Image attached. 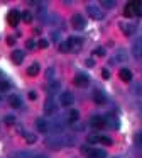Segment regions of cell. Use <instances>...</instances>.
<instances>
[{"label":"cell","instance_id":"cell-1","mask_svg":"<svg viewBox=\"0 0 142 158\" xmlns=\"http://www.w3.org/2000/svg\"><path fill=\"white\" fill-rule=\"evenodd\" d=\"M86 10H88V15H90L93 21H101V19H103V12H101V9L97 7V5L90 4L86 7Z\"/></svg>","mask_w":142,"mask_h":158},{"label":"cell","instance_id":"cell-2","mask_svg":"<svg viewBox=\"0 0 142 158\" xmlns=\"http://www.w3.org/2000/svg\"><path fill=\"white\" fill-rule=\"evenodd\" d=\"M132 56L135 60H142V36L135 39L132 44Z\"/></svg>","mask_w":142,"mask_h":158},{"label":"cell","instance_id":"cell-3","mask_svg":"<svg viewBox=\"0 0 142 158\" xmlns=\"http://www.w3.org/2000/svg\"><path fill=\"white\" fill-rule=\"evenodd\" d=\"M7 21H9V24L12 26V27H15V26H19V22L22 21V14H19L17 10H10L9 15H7Z\"/></svg>","mask_w":142,"mask_h":158},{"label":"cell","instance_id":"cell-4","mask_svg":"<svg viewBox=\"0 0 142 158\" xmlns=\"http://www.w3.org/2000/svg\"><path fill=\"white\" fill-rule=\"evenodd\" d=\"M59 102H61V106L68 107V106H71V104L74 102V95L71 92H63L61 97H59Z\"/></svg>","mask_w":142,"mask_h":158},{"label":"cell","instance_id":"cell-5","mask_svg":"<svg viewBox=\"0 0 142 158\" xmlns=\"http://www.w3.org/2000/svg\"><path fill=\"white\" fill-rule=\"evenodd\" d=\"M91 127H95V129H101V127H105V124H107V121H105V117L101 116H93L90 121Z\"/></svg>","mask_w":142,"mask_h":158},{"label":"cell","instance_id":"cell-6","mask_svg":"<svg viewBox=\"0 0 142 158\" xmlns=\"http://www.w3.org/2000/svg\"><path fill=\"white\" fill-rule=\"evenodd\" d=\"M36 129L39 133H47L49 131V123L44 117H39V119H36Z\"/></svg>","mask_w":142,"mask_h":158},{"label":"cell","instance_id":"cell-7","mask_svg":"<svg viewBox=\"0 0 142 158\" xmlns=\"http://www.w3.org/2000/svg\"><path fill=\"white\" fill-rule=\"evenodd\" d=\"M71 24H73L74 29H83L85 26H86V21H85L81 15H73V19H71Z\"/></svg>","mask_w":142,"mask_h":158},{"label":"cell","instance_id":"cell-8","mask_svg":"<svg viewBox=\"0 0 142 158\" xmlns=\"http://www.w3.org/2000/svg\"><path fill=\"white\" fill-rule=\"evenodd\" d=\"M93 100L98 104V106H103L105 102H107V97H105V94L101 92V90H93Z\"/></svg>","mask_w":142,"mask_h":158},{"label":"cell","instance_id":"cell-9","mask_svg":"<svg viewBox=\"0 0 142 158\" xmlns=\"http://www.w3.org/2000/svg\"><path fill=\"white\" fill-rule=\"evenodd\" d=\"M74 83H76L78 87H86L88 85V77L85 75V73H78V75L74 77Z\"/></svg>","mask_w":142,"mask_h":158},{"label":"cell","instance_id":"cell-10","mask_svg":"<svg viewBox=\"0 0 142 158\" xmlns=\"http://www.w3.org/2000/svg\"><path fill=\"white\" fill-rule=\"evenodd\" d=\"M68 43H69V49H71V51H78L83 41H81L80 38H69V39H68Z\"/></svg>","mask_w":142,"mask_h":158},{"label":"cell","instance_id":"cell-11","mask_svg":"<svg viewBox=\"0 0 142 158\" xmlns=\"http://www.w3.org/2000/svg\"><path fill=\"white\" fill-rule=\"evenodd\" d=\"M44 112L47 114V116H51V114L56 112V104L53 102V100H46V104H44Z\"/></svg>","mask_w":142,"mask_h":158},{"label":"cell","instance_id":"cell-12","mask_svg":"<svg viewBox=\"0 0 142 158\" xmlns=\"http://www.w3.org/2000/svg\"><path fill=\"white\" fill-rule=\"evenodd\" d=\"M12 61L15 63V65H20V63L24 61V53L20 51V49H15V51L12 53Z\"/></svg>","mask_w":142,"mask_h":158},{"label":"cell","instance_id":"cell-13","mask_svg":"<svg viewBox=\"0 0 142 158\" xmlns=\"http://www.w3.org/2000/svg\"><path fill=\"white\" fill-rule=\"evenodd\" d=\"M88 155H90L91 158H105V156H107V153H105L103 150H98V148L90 150V151H88Z\"/></svg>","mask_w":142,"mask_h":158},{"label":"cell","instance_id":"cell-14","mask_svg":"<svg viewBox=\"0 0 142 158\" xmlns=\"http://www.w3.org/2000/svg\"><path fill=\"white\" fill-rule=\"evenodd\" d=\"M118 77H120L124 82H130V80H132V72H130V70H127V68H124V70H120Z\"/></svg>","mask_w":142,"mask_h":158},{"label":"cell","instance_id":"cell-15","mask_svg":"<svg viewBox=\"0 0 142 158\" xmlns=\"http://www.w3.org/2000/svg\"><path fill=\"white\" fill-rule=\"evenodd\" d=\"M9 104H10V107H20V97L19 95H10Z\"/></svg>","mask_w":142,"mask_h":158},{"label":"cell","instance_id":"cell-16","mask_svg":"<svg viewBox=\"0 0 142 158\" xmlns=\"http://www.w3.org/2000/svg\"><path fill=\"white\" fill-rule=\"evenodd\" d=\"M78 117H80V114H78V110H71V112L68 114L66 121H68L69 124H73V123H76V121H78Z\"/></svg>","mask_w":142,"mask_h":158},{"label":"cell","instance_id":"cell-17","mask_svg":"<svg viewBox=\"0 0 142 158\" xmlns=\"http://www.w3.org/2000/svg\"><path fill=\"white\" fill-rule=\"evenodd\" d=\"M37 73H39V65H37V63H34V65H30L29 68H27V75L29 77H36Z\"/></svg>","mask_w":142,"mask_h":158},{"label":"cell","instance_id":"cell-18","mask_svg":"<svg viewBox=\"0 0 142 158\" xmlns=\"http://www.w3.org/2000/svg\"><path fill=\"white\" fill-rule=\"evenodd\" d=\"M134 14H135V12H134V7H132V5H130V2H128V4H127V7L124 9V15H125V17H132Z\"/></svg>","mask_w":142,"mask_h":158},{"label":"cell","instance_id":"cell-19","mask_svg":"<svg viewBox=\"0 0 142 158\" xmlns=\"http://www.w3.org/2000/svg\"><path fill=\"white\" fill-rule=\"evenodd\" d=\"M22 21L26 22V24H30V22H32V14H30L29 10L22 12Z\"/></svg>","mask_w":142,"mask_h":158},{"label":"cell","instance_id":"cell-20","mask_svg":"<svg viewBox=\"0 0 142 158\" xmlns=\"http://www.w3.org/2000/svg\"><path fill=\"white\" fill-rule=\"evenodd\" d=\"M127 60V55H125L124 51H118L117 55L113 56V61H125Z\"/></svg>","mask_w":142,"mask_h":158},{"label":"cell","instance_id":"cell-21","mask_svg":"<svg viewBox=\"0 0 142 158\" xmlns=\"http://www.w3.org/2000/svg\"><path fill=\"white\" fill-rule=\"evenodd\" d=\"M10 89V83L7 80H0V92H9Z\"/></svg>","mask_w":142,"mask_h":158},{"label":"cell","instance_id":"cell-22","mask_svg":"<svg viewBox=\"0 0 142 158\" xmlns=\"http://www.w3.org/2000/svg\"><path fill=\"white\" fill-rule=\"evenodd\" d=\"M134 143H135V146H137V148H142V131H140V133H137V134H135Z\"/></svg>","mask_w":142,"mask_h":158},{"label":"cell","instance_id":"cell-23","mask_svg":"<svg viewBox=\"0 0 142 158\" xmlns=\"http://www.w3.org/2000/svg\"><path fill=\"white\" fill-rule=\"evenodd\" d=\"M59 51H61V53H68V51H71V49H69V43H68V41L59 43Z\"/></svg>","mask_w":142,"mask_h":158},{"label":"cell","instance_id":"cell-24","mask_svg":"<svg viewBox=\"0 0 142 158\" xmlns=\"http://www.w3.org/2000/svg\"><path fill=\"white\" fill-rule=\"evenodd\" d=\"M120 27L124 29V32H125V34H127V36H128V34H132V32H134V26H125V24H122Z\"/></svg>","mask_w":142,"mask_h":158},{"label":"cell","instance_id":"cell-25","mask_svg":"<svg viewBox=\"0 0 142 158\" xmlns=\"http://www.w3.org/2000/svg\"><path fill=\"white\" fill-rule=\"evenodd\" d=\"M100 5H103V7H107V9H112L115 5V2H112V0H101Z\"/></svg>","mask_w":142,"mask_h":158},{"label":"cell","instance_id":"cell-26","mask_svg":"<svg viewBox=\"0 0 142 158\" xmlns=\"http://www.w3.org/2000/svg\"><path fill=\"white\" fill-rule=\"evenodd\" d=\"M100 141V136L98 134H90L88 136V143H98Z\"/></svg>","mask_w":142,"mask_h":158},{"label":"cell","instance_id":"cell-27","mask_svg":"<svg viewBox=\"0 0 142 158\" xmlns=\"http://www.w3.org/2000/svg\"><path fill=\"white\" fill-rule=\"evenodd\" d=\"M57 89H59V83H57V82H54L53 85H51L49 89H47V92H49V94H54V92H57Z\"/></svg>","mask_w":142,"mask_h":158},{"label":"cell","instance_id":"cell-28","mask_svg":"<svg viewBox=\"0 0 142 158\" xmlns=\"http://www.w3.org/2000/svg\"><path fill=\"white\" fill-rule=\"evenodd\" d=\"M46 78H47V80H53V78H54V70H53V68H49V70L46 72Z\"/></svg>","mask_w":142,"mask_h":158},{"label":"cell","instance_id":"cell-29","mask_svg":"<svg viewBox=\"0 0 142 158\" xmlns=\"http://www.w3.org/2000/svg\"><path fill=\"white\" fill-rule=\"evenodd\" d=\"M24 136H26L27 143H34V141H36V136H34V134H26L24 133Z\"/></svg>","mask_w":142,"mask_h":158},{"label":"cell","instance_id":"cell-30","mask_svg":"<svg viewBox=\"0 0 142 158\" xmlns=\"http://www.w3.org/2000/svg\"><path fill=\"white\" fill-rule=\"evenodd\" d=\"M100 143H105V144H112V139L108 136H100Z\"/></svg>","mask_w":142,"mask_h":158},{"label":"cell","instance_id":"cell-31","mask_svg":"<svg viewBox=\"0 0 142 158\" xmlns=\"http://www.w3.org/2000/svg\"><path fill=\"white\" fill-rule=\"evenodd\" d=\"M101 78H105V80H108V78H110V72H108L107 68H103V70H101Z\"/></svg>","mask_w":142,"mask_h":158},{"label":"cell","instance_id":"cell-32","mask_svg":"<svg viewBox=\"0 0 142 158\" xmlns=\"http://www.w3.org/2000/svg\"><path fill=\"white\" fill-rule=\"evenodd\" d=\"M37 44H39V48H47V46H49V43H47L46 39H41V41L37 43Z\"/></svg>","mask_w":142,"mask_h":158},{"label":"cell","instance_id":"cell-33","mask_svg":"<svg viewBox=\"0 0 142 158\" xmlns=\"http://www.w3.org/2000/svg\"><path fill=\"white\" fill-rule=\"evenodd\" d=\"M14 123H15L14 116H5V124H14Z\"/></svg>","mask_w":142,"mask_h":158},{"label":"cell","instance_id":"cell-34","mask_svg":"<svg viewBox=\"0 0 142 158\" xmlns=\"http://www.w3.org/2000/svg\"><path fill=\"white\" fill-rule=\"evenodd\" d=\"M95 55H97V56H105V49H103V48L95 49Z\"/></svg>","mask_w":142,"mask_h":158},{"label":"cell","instance_id":"cell-35","mask_svg":"<svg viewBox=\"0 0 142 158\" xmlns=\"http://www.w3.org/2000/svg\"><path fill=\"white\" fill-rule=\"evenodd\" d=\"M29 99H30V100H36V99H37V94H36V92H29Z\"/></svg>","mask_w":142,"mask_h":158},{"label":"cell","instance_id":"cell-36","mask_svg":"<svg viewBox=\"0 0 142 158\" xmlns=\"http://www.w3.org/2000/svg\"><path fill=\"white\" fill-rule=\"evenodd\" d=\"M34 46H36V43H34V41H27V48L34 49Z\"/></svg>","mask_w":142,"mask_h":158},{"label":"cell","instance_id":"cell-37","mask_svg":"<svg viewBox=\"0 0 142 158\" xmlns=\"http://www.w3.org/2000/svg\"><path fill=\"white\" fill-rule=\"evenodd\" d=\"M86 65H88V66H93V65H95L93 60H86Z\"/></svg>","mask_w":142,"mask_h":158},{"label":"cell","instance_id":"cell-38","mask_svg":"<svg viewBox=\"0 0 142 158\" xmlns=\"http://www.w3.org/2000/svg\"><path fill=\"white\" fill-rule=\"evenodd\" d=\"M7 43H9V44H14V43H15V39H14V38H9V39H7Z\"/></svg>","mask_w":142,"mask_h":158},{"label":"cell","instance_id":"cell-39","mask_svg":"<svg viewBox=\"0 0 142 158\" xmlns=\"http://www.w3.org/2000/svg\"><path fill=\"white\" fill-rule=\"evenodd\" d=\"M37 158H44V156H37Z\"/></svg>","mask_w":142,"mask_h":158}]
</instances>
